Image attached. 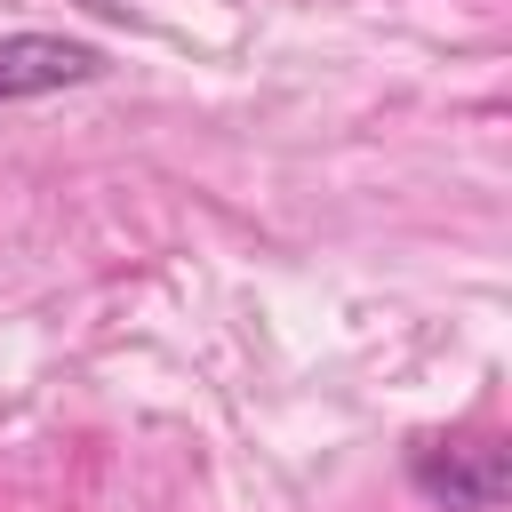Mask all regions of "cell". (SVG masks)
<instances>
[{
    "label": "cell",
    "mask_w": 512,
    "mask_h": 512,
    "mask_svg": "<svg viewBox=\"0 0 512 512\" xmlns=\"http://www.w3.org/2000/svg\"><path fill=\"white\" fill-rule=\"evenodd\" d=\"M408 488L440 512H496L512 496V456L496 432H456V440H416L408 448Z\"/></svg>",
    "instance_id": "obj_1"
},
{
    "label": "cell",
    "mask_w": 512,
    "mask_h": 512,
    "mask_svg": "<svg viewBox=\"0 0 512 512\" xmlns=\"http://www.w3.org/2000/svg\"><path fill=\"white\" fill-rule=\"evenodd\" d=\"M104 72V56L88 40H64V32H8L0 40V104H24V96H56V88H88Z\"/></svg>",
    "instance_id": "obj_2"
}]
</instances>
